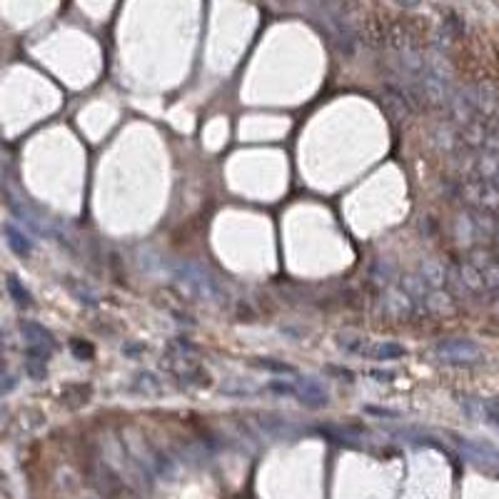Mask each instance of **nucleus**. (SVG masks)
I'll list each match as a JSON object with an SVG mask.
<instances>
[{"instance_id": "1", "label": "nucleus", "mask_w": 499, "mask_h": 499, "mask_svg": "<svg viewBox=\"0 0 499 499\" xmlns=\"http://www.w3.org/2000/svg\"><path fill=\"white\" fill-rule=\"evenodd\" d=\"M175 280L178 285L183 287L185 295L195 297V300H203V302H223L225 300V290L220 287V282L205 270L200 262L195 260H180L173 270Z\"/></svg>"}, {"instance_id": "2", "label": "nucleus", "mask_w": 499, "mask_h": 499, "mask_svg": "<svg viewBox=\"0 0 499 499\" xmlns=\"http://www.w3.org/2000/svg\"><path fill=\"white\" fill-rule=\"evenodd\" d=\"M460 198L465 200L467 205H472V210L477 213H487V210L499 208V190L487 180H477V178H467L460 183L457 188Z\"/></svg>"}, {"instance_id": "3", "label": "nucleus", "mask_w": 499, "mask_h": 499, "mask_svg": "<svg viewBox=\"0 0 499 499\" xmlns=\"http://www.w3.org/2000/svg\"><path fill=\"white\" fill-rule=\"evenodd\" d=\"M435 352L445 362H477L482 357V350L477 342L452 337V340H440L435 345Z\"/></svg>"}, {"instance_id": "4", "label": "nucleus", "mask_w": 499, "mask_h": 499, "mask_svg": "<svg viewBox=\"0 0 499 499\" xmlns=\"http://www.w3.org/2000/svg\"><path fill=\"white\" fill-rule=\"evenodd\" d=\"M20 330H23V335H25V345H28L25 352H28V357H40V360L48 362L50 352H53V347H55L53 335H50L43 325L30 322V320H25L23 325H20Z\"/></svg>"}, {"instance_id": "5", "label": "nucleus", "mask_w": 499, "mask_h": 499, "mask_svg": "<svg viewBox=\"0 0 499 499\" xmlns=\"http://www.w3.org/2000/svg\"><path fill=\"white\" fill-rule=\"evenodd\" d=\"M382 312L390 320H407L417 312V302L402 287H390L385 292V300H382Z\"/></svg>"}, {"instance_id": "6", "label": "nucleus", "mask_w": 499, "mask_h": 499, "mask_svg": "<svg viewBox=\"0 0 499 499\" xmlns=\"http://www.w3.org/2000/svg\"><path fill=\"white\" fill-rule=\"evenodd\" d=\"M295 382H297V400H300L302 405L310 407V410H320V407H327V402H330V395L322 390L320 382L310 380V377H305V380H295Z\"/></svg>"}, {"instance_id": "7", "label": "nucleus", "mask_w": 499, "mask_h": 499, "mask_svg": "<svg viewBox=\"0 0 499 499\" xmlns=\"http://www.w3.org/2000/svg\"><path fill=\"white\" fill-rule=\"evenodd\" d=\"M417 275L425 280V285L430 287L432 292L435 290H442V287L447 285V267L442 265L440 260H435V257H427V260L420 262V272Z\"/></svg>"}, {"instance_id": "8", "label": "nucleus", "mask_w": 499, "mask_h": 499, "mask_svg": "<svg viewBox=\"0 0 499 499\" xmlns=\"http://www.w3.org/2000/svg\"><path fill=\"white\" fill-rule=\"evenodd\" d=\"M407 355V347H402L400 342H375V345L367 347L365 357H372V360H402V357Z\"/></svg>"}, {"instance_id": "9", "label": "nucleus", "mask_w": 499, "mask_h": 499, "mask_svg": "<svg viewBox=\"0 0 499 499\" xmlns=\"http://www.w3.org/2000/svg\"><path fill=\"white\" fill-rule=\"evenodd\" d=\"M400 287L407 292V295L412 297V300L417 302V307H425V300H427V295H430V287L425 285V280H422L420 275H405L400 280Z\"/></svg>"}, {"instance_id": "10", "label": "nucleus", "mask_w": 499, "mask_h": 499, "mask_svg": "<svg viewBox=\"0 0 499 499\" xmlns=\"http://www.w3.org/2000/svg\"><path fill=\"white\" fill-rule=\"evenodd\" d=\"M337 347L340 350H345L347 355H360L365 357L367 347H370V342H367V337L362 335H350V332H345V335L337 337Z\"/></svg>"}, {"instance_id": "11", "label": "nucleus", "mask_w": 499, "mask_h": 499, "mask_svg": "<svg viewBox=\"0 0 499 499\" xmlns=\"http://www.w3.org/2000/svg\"><path fill=\"white\" fill-rule=\"evenodd\" d=\"M3 233H5V238H8V245H10V250L15 252V255H30V250H33V245H30V240L25 238L23 233H20L15 225H5L3 228Z\"/></svg>"}, {"instance_id": "12", "label": "nucleus", "mask_w": 499, "mask_h": 499, "mask_svg": "<svg viewBox=\"0 0 499 499\" xmlns=\"http://www.w3.org/2000/svg\"><path fill=\"white\" fill-rule=\"evenodd\" d=\"M397 270L395 265H392L390 260H375L370 267V277L372 282H377V285H390V280H395Z\"/></svg>"}, {"instance_id": "13", "label": "nucleus", "mask_w": 499, "mask_h": 499, "mask_svg": "<svg viewBox=\"0 0 499 499\" xmlns=\"http://www.w3.org/2000/svg\"><path fill=\"white\" fill-rule=\"evenodd\" d=\"M133 387L138 392H143V395H160V392H163V382H160L153 372H140V375L135 377Z\"/></svg>"}, {"instance_id": "14", "label": "nucleus", "mask_w": 499, "mask_h": 499, "mask_svg": "<svg viewBox=\"0 0 499 499\" xmlns=\"http://www.w3.org/2000/svg\"><path fill=\"white\" fill-rule=\"evenodd\" d=\"M8 292H10V297H13V300L18 302L20 307H30V305H33V297H30V292L25 290L23 285H20L18 277H13V275L8 277Z\"/></svg>"}, {"instance_id": "15", "label": "nucleus", "mask_w": 499, "mask_h": 499, "mask_svg": "<svg viewBox=\"0 0 499 499\" xmlns=\"http://www.w3.org/2000/svg\"><path fill=\"white\" fill-rule=\"evenodd\" d=\"M450 295H447L445 290H435V292H430V295H427V300H425V307L430 312H445L447 307H450ZM425 307H422V310H425Z\"/></svg>"}, {"instance_id": "16", "label": "nucleus", "mask_w": 499, "mask_h": 499, "mask_svg": "<svg viewBox=\"0 0 499 499\" xmlns=\"http://www.w3.org/2000/svg\"><path fill=\"white\" fill-rule=\"evenodd\" d=\"M255 365L260 367V370H265V372H277V375H295V367L287 365V362L272 360V357H265V360H257Z\"/></svg>"}, {"instance_id": "17", "label": "nucleus", "mask_w": 499, "mask_h": 499, "mask_svg": "<svg viewBox=\"0 0 499 499\" xmlns=\"http://www.w3.org/2000/svg\"><path fill=\"white\" fill-rule=\"evenodd\" d=\"M267 390L282 397H297V382L295 380H272Z\"/></svg>"}, {"instance_id": "18", "label": "nucleus", "mask_w": 499, "mask_h": 499, "mask_svg": "<svg viewBox=\"0 0 499 499\" xmlns=\"http://www.w3.org/2000/svg\"><path fill=\"white\" fill-rule=\"evenodd\" d=\"M25 372H28L33 380H45L48 367H45V360H40V357H25Z\"/></svg>"}, {"instance_id": "19", "label": "nucleus", "mask_w": 499, "mask_h": 499, "mask_svg": "<svg viewBox=\"0 0 499 499\" xmlns=\"http://www.w3.org/2000/svg\"><path fill=\"white\" fill-rule=\"evenodd\" d=\"M482 417L487 422L499 427V397H492V400H482Z\"/></svg>"}, {"instance_id": "20", "label": "nucleus", "mask_w": 499, "mask_h": 499, "mask_svg": "<svg viewBox=\"0 0 499 499\" xmlns=\"http://www.w3.org/2000/svg\"><path fill=\"white\" fill-rule=\"evenodd\" d=\"M15 385H18V380L13 377V372H8L3 365H0V395H8V392H13Z\"/></svg>"}, {"instance_id": "21", "label": "nucleus", "mask_w": 499, "mask_h": 499, "mask_svg": "<svg viewBox=\"0 0 499 499\" xmlns=\"http://www.w3.org/2000/svg\"><path fill=\"white\" fill-rule=\"evenodd\" d=\"M70 350H73L78 357H83V360H85V357L93 355V347H90V345H83V342H78V340L70 342Z\"/></svg>"}, {"instance_id": "22", "label": "nucleus", "mask_w": 499, "mask_h": 499, "mask_svg": "<svg viewBox=\"0 0 499 499\" xmlns=\"http://www.w3.org/2000/svg\"><path fill=\"white\" fill-rule=\"evenodd\" d=\"M370 377H377V382H392V380H395V372H385V370H370Z\"/></svg>"}, {"instance_id": "23", "label": "nucleus", "mask_w": 499, "mask_h": 499, "mask_svg": "<svg viewBox=\"0 0 499 499\" xmlns=\"http://www.w3.org/2000/svg\"><path fill=\"white\" fill-rule=\"evenodd\" d=\"M365 412H372V415H380V417H397L400 412L395 410H377V407H365Z\"/></svg>"}]
</instances>
